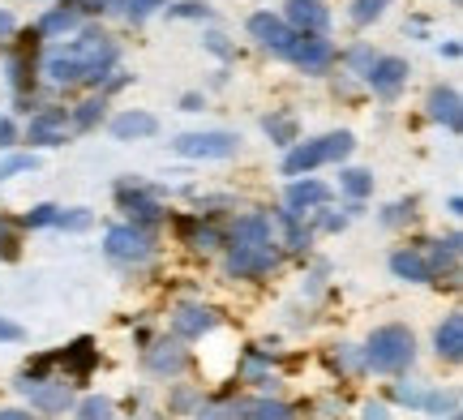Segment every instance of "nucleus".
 Returning a JSON list of instances; mask_svg holds the SVG:
<instances>
[{
    "label": "nucleus",
    "instance_id": "1",
    "mask_svg": "<svg viewBox=\"0 0 463 420\" xmlns=\"http://www.w3.org/2000/svg\"><path fill=\"white\" fill-rule=\"evenodd\" d=\"M116 65V43L108 39V34L99 31V26H86L73 43H65V48H56L48 56V78L52 82H90V86H99L108 73H112Z\"/></svg>",
    "mask_w": 463,
    "mask_h": 420
},
{
    "label": "nucleus",
    "instance_id": "2",
    "mask_svg": "<svg viewBox=\"0 0 463 420\" xmlns=\"http://www.w3.org/2000/svg\"><path fill=\"white\" fill-rule=\"evenodd\" d=\"M279 262V249L270 240V219L266 215H245L236 223L232 236V253H228V270L236 279H258Z\"/></svg>",
    "mask_w": 463,
    "mask_h": 420
},
{
    "label": "nucleus",
    "instance_id": "3",
    "mask_svg": "<svg viewBox=\"0 0 463 420\" xmlns=\"http://www.w3.org/2000/svg\"><path fill=\"white\" fill-rule=\"evenodd\" d=\"M412 356H416V339L408 326H382V331H373L369 348H364V365L378 373H399L412 365Z\"/></svg>",
    "mask_w": 463,
    "mask_h": 420
},
{
    "label": "nucleus",
    "instance_id": "4",
    "mask_svg": "<svg viewBox=\"0 0 463 420\" xmlns=\"http://www.w3.org/2000/svg\"><path fill=\"white\" fill-rule=\"evenodd\" d=\"M352 146H356V137L352 134H326V137H314V142H300V146L288 151L283 172H288V176H305V172L322 168V163H339V159H347Z\"/></svg>",
    "mask_w": 463,
    "mask_h": 420
},
{
    "label": "nucleus",
    "instance_id": "5",
    "mask_svg": "<svg viewBox=\"0 0 463 420\" xmlns=\"http://www.w3.org/2000/svg\"><path fill=\"white\" fill-rule=\"evenodd\" d=\"M236 151H241V137L223 134V129L176 137V154H184V159H232Z\"/></svg>",
    "mask_w": 463,
    "mask_h": 420
},
{
    "label": "nucleus",
    "instance_id": "6",
    "mask_svg": "<svg viewBox=\"0 0 463 420\" xmlns=\"http://www.w3.org/2000/svg\"><path fill=\"white\" fill-rule=\"evenodd\" d=\"M150 249H155V240L137 223H120V228L108 232V253H112L116 262H146Z\"/></svg>",
    "mask_w": 463,
    "mask_h": 420
},
{
    "label": "nucleus",
    "instance_id": "7",
    "mask_svg": "<svg viewBox=\"0 0 463 420\" xmlns=\"http://www.w3.org/2000/svg\"><path fill=\"white\" fill-rule=\"evenodd\" d=\"M292 65H300L305 73H322V69L335 61V48L322 39V34H300L297 31V39H292V48L283 51Z\"/></svg>",
    "mask_w": 463,
    "mask_h": 420
},
{
    "label": "nucleus",
    "instance_id": "8",
    "mask_svg": "<svg viewBox=\"0 0 463 420\" xmlns=\"http://www.w3.org/2000/svg\"><path fill=\"white\" fill-rule=\"evenodd\" d=\"M17 390L22 395H31V404L39 407V412H69L73 407V390H69V382H39V378H22L17 382Z\"/></svg>",
    "mask_w": 463,
    "mask_h": 420
},
{
    "label": "nucleus",
    "instance_id": "9",
    "mask_svg": "<svg viewBox=\"0 0 463 420\" xmlns=\"http://www.w3.org/2000/svg\"><path fill=\"white\" fill-rule=\"evenodd\" d=\"M364 78H369V86L378 90L382 99H395L403 90V82H408V65L399 56H373L369 69H364Z\"/></svg>",
    "mask_w": 463,
    "mask_h": 420
},
{
    "label": "nucleus",
    "instance_id": "10",
    "mask_svg": "<svg viewBox=\"0 0 463 420\" xmlns=\"http://www.w3.org/2000/svg\"><path fill=\"white\" fill-rule=\"evenodd\" d=\"M283 22L300 34H322L326 26H331V9H326L322 0H288Z\"/></svg>",
    "mask_w": 463,
    "mask_h": 420
},
{
    "label": "nucleus",
    "instance_id": "11",
    "mask_svg": "<svg viewBox=\"0 0 463 420\" xmlns=\"http://www.w3.org/2000/svg\"><path fill=\"white\" fill-rule=\"evenodd\" d=\"M249 34H253L262 48L279 51V56L292 48V39H297V31H292L283 17H275V14H253V17H249Z\"/></svg>",
    "mask_w": 463,
    "mask_h": 420
},
{
    "label": "nucleus",
    "instance_id": "12",
    "mask_svg": "<svg viewBox=\"0 0 463 420\" xmlns=\"http://www.w3.org/2000/svg\"><path fill=\"white\" fill-rule=\"evenodd\" d=\"M65 125H69L65 107H48V112L31 117L26 142H31V146H61V142H65Z\"/></svg>",
    "mask_w": 463,
    "mask_h": 420
},
{
    "label": "nucleus",
    "instance_id": "13",
    "mask_svg": "<svg viewBox=\"0 0 463 420\" xmlns=\"http://www.w3.org/2000/svg\"><path fill=\"white\" fill-rule=\"evenodd\" d=\"M430 117L438 120V125H447L450 134H459V129H463L459 95H455L450 86H433V90H430Z\"/></svg>",
    "mask_w": 463,
    "mask_h": 420
},
{
    "label": "nucleus",
    "instance_id": "14",
    "mask_svg": "<svg viewBox=\"0 0 463 420\" xmlns=\"http://www.w3.org/2000/svg\"><path fill=\"white\" fill-rule=\"evenodd\" d=\"M326 202H331V189L322 185V181H297V185H288V210L292 215H305V210L326 206Z\"/></svg>",
    "mask_w": 463,
    "mask_h": 420
},
{
    "label": "nucleus",
    "instance_id": "15",
    "mask_svg": "<svg viewBox=\"0 0 463 420\" xmlns=\"http://www.w3.org/2000/svg\"><path fill=\"white\" fill-rule=\"evenodd\" d=\"M172 326H176V335L198 339V335H206V331L215 326V309H206V304H181V309H176V318H172Z\"/></svg>",
    "mask_w": 463,
    "mask_h": 420
},
{
    "label": "nucleus",
    "instance_id": "16",
    "mask_svg": "<svg viewBox=\"0 0 463 420\" xmlns=\"http://www.w3.org/2000/svg\"><path fill=\"white\" fill-rule=\"evenodd\" d=\"M120 198H125V210L133 215L137 228H142V223H155V219H164V206L155 202L142 185H120Z\"/></svg>",
    "mask_w": 463,
    "mask_h": 420
},
{
    "label": "nucleus",
    "instance_id": "17",
    "mask_svg": "<svg viewBox=\"0 0 463 420\" xmlns=\"http://www.w3.org/2000/svg\"><path fill=\"white\" fill-rule=\"evenodd\" d=\"M112 134L120 142H133V137H155L159 134V120L150 117V112H120L112 120Z\"/></svg>",
    "mask_w": 463,
    "mask_h": 420
},
{
    "label": "nucleus",
    "instance_id": "18",
    "mask_svg": "<svg viewBox=\"0 0 463 420\" xmlns=\"http://www.w3.org/2000/svg\"><path fill=\"white\" fill-rule=\"evenodd\" d=\"M391 270H395L399 279H408V284H430L433 279L425 253H416V249H399L395 257H391Z\"/></svg>",
    "mask_w": 463,
    "mask_h": 420
},
{
    "label": "nucleus",
    "instance_id": "19",
    "mask_svg": "<svg viewBox=\"0 0 463 420\" xmlns=\"http://www.w3.org/2000/svg\"><path fill=\"white\" fill-rule=\"evenodd\" d=\"M433 343H438V356H442V360H459L463 356V318L459 313H450V318L438 326Z\"/></svg>",
    "mask_w": 463,
    "mask_h": 420
},
{
    "label": "nucleus",
    "instance_id": "20",
    "mask_svg": "<svg viewBox=\"0 0 463 420\" xmlns=\"http://www.w3.org/2000/svg\"><path fill=\"white\" fill-rule=\"evenodd\" d=\"M48 360L65 365L73 378H86V373H90V365H95V343H90V339H78L73 348H65L61 356H48Z\"/></svg>",
    "mask_w": 463,
    "mask_h": 420
},
{
    "label": "nucleus",
    "instance_id": "21",
    "mask_svg": "<svg viewBox=\"0 0 463 420\" xmlns=\"http://www.w3.org/2000/svg\"><path fill=\"white\" fill-rule=\"evenodd\" d=\"M73 26H78V14L61 5V9H52V14L39 17V26H34V34H43V39H52V34H69Z\"/></svg>",
    "mask_w": 463,
    "mask_h": 420
},
{
    "label": "nucleus",
    "instance_id": "22",
    "mask_svg": "<svg viewBox=\"0 0 463 420\" xmlns=\"http://www.w3.org/2000/svg\"><path fill=\"white\" fill-rule=\"evenodd\" d=\"M150 369L155 373H181L184 369V352L176 343H155V352H150Z\"/></svg>",
    "mask_w": 463,
    "mask_h": 420
},
{
    "label": "nucleus",
    "instance_id": "23",
    "mask_svg": "<svg viewBox=\"0 0 463 420\" xmlns=\"http://www.w3.org/2000/svg\"><path fill=\"white\" fill-rule=\"evenodd\" d=\"M262 129L270 134V142H279V146L297 142V120H292V117H266Z\"/></svg>",
    "mask_w": 463,
    "mask_h": 420
},
{
    "label": "nucleus",
    "instance_id": "24",
    "mask_svg": "<svg viewBox=\"0 0 463 420\" xmlns=\"http://www.w3.org/2000/svg\"><path fill=\"white\" fill-rule=\"evenodd\" d=\"M181 232L189 236V245H194V249H215V245H219V232H215V228H202V223H194V219H184Z\"/></svg>",
    "mask_w": 463,
    "mask_h": 420
},
{
    "label": "nucleus",
    "instance_id": "25",
    "mask_svg": "<svg viewBox=\"0 0 463 420\" xmlns=\"http://www.w3.org/2000/svg\"><path fill=\"white\" fill-rule=\"evenodd\" d=\"M339 185H344L352 198H364V193H373V176L361 168H347L344 176H339Z\"/></svg>",
    "mask_w": 463,
    "mask_h": 420
},
{
    "label": "nucleus",
    "instance_id": "26",
    "mask_svg": "<svg viewBox=\"0 0 463 420\" xmlns=\"http://www.w3.org/2000/svg\"><path fill=\"white\" fill-rule=\"evenodd\" d=\"M386 5H391V0H356V5H352V22H356V26H369L373 17L386 14Z\"/></svg>",
    "mask_w": 463,
    "mask_h": 420
},
{
    "label": "nucleus",
    "instance_id": "27",
    "mask_svg": "<svg viewBox=\"0 0 463 420\" xmlns=\"http://www.w3.org/2000/svg\"><path fill=\"white\" fill-rule=\"evenodd\" d=\"M34 168H39V159H34V154H9V159L0 163V181L22 176V172H34Z\"/></svg>",
    "mask_w": 463,
    "mask_h": 420
},
{
    "label": "nucleus",
    "instance_id": "28",
    "mask_svg": "<svg viewBox=\"0 0 463 420\" xmlns=\"http://www.w3.org/2000/svg\"><path fill=\"white\" fill-rule=\"evenodd\" d=\"M249 420H297V416H292V407L270 404V399H266V404H253V407H249Z\"/></svg>",
    "mask_w": 463,
    "mask_h": 420
},
{
    "label": "nucleus",
    "instance_id": "29",
    "mask_svg": "<svg viewBox=\"0 0 463 420\" xmlns=\"http://www.w3.org/2000/svg\"><path fill=\"white\" fill-rule=\"evenodd\" d=\"M52 228H65V232H86V228H90V210H61Z\"/></svg>",
    "mask_w": 463,
    "mask_h": 420
},
{
    "label": "nucleus",
    "instance_id": "30",
    "mask_svg": "<svg viewBox=\"0 0 463 420\" xmlns=\"http://www.w3.org/2000/svg\"><path fill=\"white\" fill-rule=\"evenodd\" d=\"M99 117H103V99H90V103H82L78 112H69V120H73L78 129H90Z\"/></svg>",
    "mask_w": 463,
    "mask_h": 420
},
{
    "label": "nucleus",
    "instance_id": "31",
    "mask_svg": "<svg viewBox=\"0 0 463 420\" xmlns=\"http://www.w3.org/2000/svg\"><path fill=\"white\" fill-rule=\"evenodd\" d=\"M78 420H112V404L95 395V399H86V404L78 407Z\"/></svg>",
    "mask_w": 463,
    "mask_h": 420
},
{
    "label": "nucleus",
    "instance_id": "32",
    "mask_svg": "<svg viewBox=\"0 0 463 420\" xmlns=\"http://www.w3.org/2000/svg\"><path fill=\"white\" fill-rule=\"evenodd\" d=\"M56 215H61V206H34L22 223H26V228H52V223H56Z\"/></svg>",
    "mask_w": 463,
    "mask_h": 420
},
{
    "label": "nucleus",
    "instance_id": "33",
    "mask_svg": "<svg viewBox=\"0 0 463 420\" xmlns=\"http://www.w3.org/2000/svg\"><path fill=\"white\" fill-rule=\"evenodd\" d=\"M455 404H459V395H455V390H447V395H442V390H433V395H425V404L420 407H430V412H455Z\"/></svg>",
    "mask_w": 463,
    "mask_h": 420
},
{
    "label": "nucleus",
    "instance_id": "34",
    "mask_svg": "<svg viewBox=\"0 0 463 420\" xmlns=\"http://www.w3.org/2000/svg\"><path fill=\"white\" fill-rule=\"evenodd\" d=\"M159 5H167V0H125V17H133V22H142V17H150Z\"/></svg>",
    "mask_w": 463,
    "mask_h": 420
},
{
    "label": "nucleus",
    "instance_id": "35",
    "mask_svg": "<svg viewBox=\"0 0 463 420\" xmlns=\"http://www.w3.org/2000/svg\"><path fill=\"white\" fill-rule=\"evenodd\" d=\"M167 17H211L202 0H184V5H167Z\"/></svg>",
    "mask_w": 463,
    "mask_h": 420
},
{
    "label": "nucleus",
    "instance_id": "36",
    "mask_svg": "<svg viewBox=\"0 0 463 420\" xmlns=\"http://www.w3.org/2000/svg\"><path fill=\"white\" fill-rule=\"evenodd\" d=\"M395 399H399V404H408V407H420V404H425V390L416 387V382H399Z\"/></svg>",
    "mask_w": 463,
    "mask_h": 420
},
{
    "label": "nucleus",
    "instance_id": "37",
    "mask_svg": "<svg viewBox=\"0 0 463 420\" xmlns=\"http://www.w3.org/2000/svg\"><path fill=\"white\" fill-rule=\"evenodd\" d=\"M198 420H241L236 416V407L223 404V407H206V412H198Z\"/></svg>",
    "mask_w": 463,
    "mask_h": 420
},
{
    "label": "nucleus",
    "instance_id": "38",
    "mask_svg": "<svg viewBox=\"0 0 463 420\" xmlns=\"http://www.w3.org/2000/svg\"><path fill=\"white\" fill-rule=\"evenodd\" d=\"M108 5H112V0H65V9H73V14H78V9H86V14H99V9H108Z\"/></svg>",
    "mask_w": 463,
    "mask_h": 420
},
{
    "label": "nucleus",
    "instance_id": "39",
    "mask_svg": "<svg viewBox=\"0 0 463 420\" xmlns=\"http://www.w3.org/2000/svg\"><path fill=\"white\" fill-rule=\"evenodd\" d=\"M14 142H17V129H14V120H5V117H0V151H9Z\"/></svg>",
    "mask_w": 463,
    "mask_h": 420
},
{
    "label": "nucleus",
    "instance_id": "40",
    "mask_svg": "<svg viewBox=\"0 0 463 420\" xmlns=\"http://www.w3.org/2000/svg\"><path fill=\"white\" fill-rule=\"evenodd\" d=\"M17 339H22V326H17V322H5V318H0V343H17Z\"/></svg>",
    "mask_w": 463,
    "mask_h": 420
},
{
    "label": "nucleus",
    "instance_id": "41",
    "mask_svg": "<svg viewBox=\"0 0 463 420\" xmlns=\"http://www.w3.org/2000/svg\"><path fill=\"white\" fill-rule=\"evenodd\" d=\"M245 378H253V382H266V369H262V360H258V356H249V360H245Z\"/></svg>",
    "mask_w": 463,
    "mask_h": 420
},
{
    "label": "nucleus",
    "instance_id": "42",
    "mask_svg": "<svg viewBox=\"0 0 463 420\" xmlns=\"http://www.w3.org/2000/svg\"><path fill=\"white\" fill-rule=\"evenodd\" d=\"M206 48L215 51V56H232V48L223 43V34H206Z\"/></svg>",
    "mask_w": 463,
    "mask_h": 420
},
{
    "label": "nucleus",
    "instance_id": "43",
    "mask_svg": "<svg viewBox=\"0 0 463 420\" xmlns=\"http://www.w3.org/2000/svg\"><path fill=\"white\" fill-rule=\"evenodd\" d=\"M403 219H412V206H391L386 210V223H403Z\"/></svg>",
    "mask_w": 463,
    "mask_h": 420
},
{
    "label": "nucleus",
    "instance_id": "44",
    "mask_svg": "<svg viewBox=\"0 0 463 420\" xmlns=\"http://www.w3.org/2000/svg\"><path fill=\"white\" fill-rule=\"evenodd\" d=\"M364 420H391V412H386L382 404H369L364 407Z\"/></svg>",
    "mask_w": 463,
    "mask_h": 420
},
{
    "label": "nucleus",
    "instance_id": "45",
    "mask_svg": "<svg viewBox=\"0 0 463 420\" xmlns=\"http://www.w3.org/2000/svg\"><path fill=\"white\" fill-rule=\"evenodd\" d=\"M347 219L344 215H322V228H326V232H339V228H344Z\"/></svg>",
    "mask_w": 463,
    "mask_h": 420
},
{
    "label": "nucleus",
    "instance_id": "46",
    "mask_svg": "<svg viewBox=\"0 0 463 420\" xmlns=\"http://www.w3.org/2000/svg\"><path fill=\"white\" fill-rule=\"evenodd\" d=\"M181 107H184V112H198V107H202V95H184Z\"/></svg>",
    "mask_w": 463,
    "mask_h": 420
},
{
    "label": "nucleus",
    "instance_id": "47",
    "mask_svg": "<svg viewBox=\"0 0 463 420\" xmlns=\"http://www.w3.org/2000/svg\"><path fill=\"white\" fill-rule=\"evenodd\" d=\"M0 420H34V416H26V412H17V407H9V412H0Z\"/></svg>",
    "mask_w": 463,
    "mask_h": 420
},
{
    "label": "nucleus",
    "instance_id": "48",
    "mask_svg": "<svg viewBox=\"0 0 463 420\" xmlns=\"http://www.w3.org/2000/svg\"><path fill=\"white\" fill-rule=\"evenodd\" d=\"M450 420H459V416H455V412H450Z\"/></svg>",
    "mask_w": 463,
    "mask_h": 420
}]
</instances>
